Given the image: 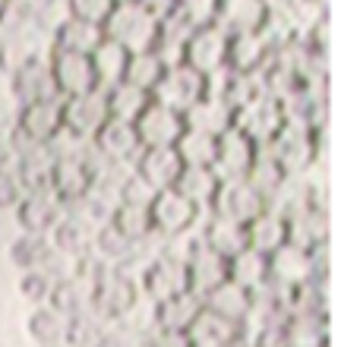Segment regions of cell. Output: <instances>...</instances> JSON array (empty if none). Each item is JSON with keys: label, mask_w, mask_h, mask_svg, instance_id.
<instances>
[{"label": "cell", "mask_w": 360, "mask_h": 347, "mask_svg": "<svg viewBox=\"0 0 360 347\" xmlns=\"http://www.w3.org/2000/svg\"><path fill=\"white\" fill-rule=\"evenodd\" d=\"M139 303V287L130 278L127 268L117 266H95L92 272V297L89 306L98 313L108 322H117V319L130 316Z\"/></svg>", "instance_id": "obj_1"}, {"label": "cell", "mask_w": 360, "mask_h": 347, "mask_svg": "<svg viewBox=\"0 0 360 347\" xmlns=\"http://www.w3.org/2000/svg\"><path fill=\"white\" fill-rule=\"evenodd\" d=\"M139 247H143V243L127 240V237L120 234V230L114 228L111 221H105L101 228H95V234H92V253L98 256V266H117V268H124L127 262L136 256Z\"/></svg>", "instance_id": "obj_34"}, {"label": "cell", "mask_w": 360, "mask_h": 347, "mask_svg": "<svg viewBox=\"0 0 360 347\" xmlns=\"http://www.w3.org/2000/svg\"><path fill=\"white\" fill-rule=\"evenodd\" d=\"M0 48H4V32H0Z\"/></svg>", "instance_id": "obj_57"}, {"label": "cell", "mask_w": 360, "mask_h": 347, "mask_svg": "<svg viewBox=\"0 0 360 347\" xmlns=\"http://www.w3.org/2000/svg\"><path fill=\"white\" fill-rule=\"evenodd\" d=\"M54 347H63V344H54Z\"/></svg>", "instance_id": "obj_60"}, {"label": "cell", "mask_w": 360, "mask_h": 347, "mask_svg": "<svg viewBox=\"0 0 360 347\" xmlns=\"http://www.w3.org/2000/svg\"><path fill=\"white\" fill-rule=\"evenodd\" d=\"M272 6H278V10H288V13H300L310 0H269Z\"/></svg>", "instance_id": "obj_55"}, {"label": "cell", "mask_w": 360, "mask_h": 347, "mask_svg": "<svg viewBox=\"0 0 360 347\" xmlns=\"http://www.w3.org/2000/svg\"><path fill=\"white\" fill-rule=\"evenodd\" d=\"M184 126L186 130H196V133H205V136L218 139L224 130L234 126V111H231L228 101H221L218 95L205 92L196 105H190L184 111Z\"/></svg>", "instance_id": "obj_24"}, {"label": "cell", "mask_w": 360, "mask_h": 347, "mask_svg": "<svg viewBox=\"0 0 360 347\" xmlns=\"http://www.w3.org/2000/svg\"><path fill=\"white\" fill-rule=\"evenodd\" d=\"M13 168L22 180L25 192L51 190V171H54V155L48 145H22L13 152Z\"/></svg>", "instance_id": "obj_27"}, {"label": "cell", "mask_w": 360, "mask_h": 347, "mask_svg": "<svg viewBox=\"0 0 360 347\" xmlns=\"http://www.w3.org/2000/svg\"><path fill=\"white\" fill-rule=\"evenodd\" d=\"M221 180L215 177V171L212 168H184L174 183V190L180 192L184 199H190L193 205H196L199 211L209 209L212 199H215V190Z\"/></svg>", "instance_id": "obj_38"}, {"label": "cell", "mask_w": 360, "mask_h": 347, "mask_svg": "<svg viewBox=\"0 0 360 347\" xmlns=\"http://www.w3.org/2000/svg\"><path fill=\"white\" fill-rule=\"evenodd\" d=\"M51 256H54V249H51L48 234H25L22 230V234L10 243V262L19 268V272L44 268Z\"/></svg>", "instance_id": "obj_39"}, {"label": "cell", "mask_w": 360, "mask_h": 347, "mask_svg": "<svg viewBox=\"0 0 360 347\" xmlns=\"http://www.w3.org/2000/svg\"><path fill=\"white\" fill-rule=\"evenodd\" d=\"M285 124V111H281V101L272 98L266 92H256L250 101H243L234 111V126L250 136L256 145H266L275 133Z\"/></svg>", "instance_id": "obj_7"}, {"label": "cell", "mask_w": 360, "mask_h": 347, "mask_svg": "<svg viewBox=\"0 0 360 347\" xmlns=\"http://www.w3.org/2000/svg\"><path fill=\"white\" fill-rule=\"evenodd\" d=\"M262 149L275 158V164H278L288 177H297V174H304L313 164V158H316V130L285 120L281 130L275 133Z\"/></svg>", "instance_id": "obj_3"}, {"label": "cell", "mask_w": 360, "mask_h": 347, "mask_svg": "<svg viewBox=\"0 0 360 347\" xmlns=\"http://www.w3.org/2000/svg\"><path fill=\"white\" fill-rule=\"evenodd\" d=\"M278 335L281 347H326V313L288 316Z\"/></svg>", "instance_id": "obj_36"}, {"label": "cell", "mask_w": 360, "mask_h": 347, "mask_svg": "<svg viewBox=\"0 0 360 347\" xmlns=\"http://www.w3.org/2000/svg\"><path fill=\"white\" fill-rule=\"evenodd\" d=\"M92 234H95L92 224H86L82 218L63 211V218L51 228L48 240H51L54 253L67 256V259H86V256H92Z\"/></svg>", "instance_id": "obj_25"}, {"label": "cell", "mask_w": 360, "mask_h": 347, "mask_svg": "<svg viewBox=\"0 0 360 347\" xmlns=\"http://www.w3.org/2000/svg\"><path fill=\"white\" fill-rule=\"evenodd\" d=\"M29 4H48V0H29Z\"/></svg>", "instance_id": "obj_56"}, {"label": "cell", "mask_w": 360, "mask_h": 347, "mask_svg": "<svg viewBox=\"0 0 360 347\" xmlns=\"http://www.w3.org/2000/svg\"><path fill=\"white\" fill-rule=\"evenodd\" d=\"M184 266H186V284H190V294H196L199 300H202L212 287H218L221 281H228V259L218 256L215 249L205 247V243L199 240V234H196V243L190 247V253H186Z\"/></svg>", "instance_id": "obj_17"}, {"label": "cell", "mask_w": 360, "mask_h": 347, "mask_svg": "<svg viewBox=\"0 0 360 347\" xmlns=\"http://www.w3.org/2000/svg\"><path fill=\"white\" fill-rule=\"evenodd\" d=\"M67 10H70V16H76V19L105 25L108 13L114 10V0H67Z\"/></svg>", "instance_id": "obj_50"}, {"label": "cell", "mask_w": 360, "mask_h": 347, "mask_svg": "<svg viewBox=\"0 0 360 347\" xmlns=\"http://www.w3.org/2000/svg\"><path fill=\"white\" fill-rule=\"evenodd\" d=\"M243 228H247V247L262 256H272L275 249L288 243V221H285V215H278L275 209L259 211V215H256L253 221H247Z\"/></svg>", "instance_id": "obj_28"}, {"label": "cell", "mask_w": 360, "mask_h": 347, "mask_svg": "<svg viewBox=\"0 0 360 347\" xmlns=\"http://www.w3.org/2000/svg\"><path fill=\"white\" fill-rule=\"evenodd\" d=\"M13 211H16V221L25 234H51V228L63 218V202L51 190L25 192L22 202Z\"/></svg>", "instance_id": "obj_22"}, {"label": "cell", "mask_w": 360, "mask_h": 347, "mask_svg": "<svg viewBox=\"0 0 360 347\" xmlns=\"http://www.w3.org/2000/svg\"><path fill=\"white\" fill-rule=\"evenodd\" d=\"M143 347H190L186 332H168V329H152L143 338Z\"/></svg>", "instance_id": "obj_51"}, {"label": "cell", "mask_w": 360, "mask_h": 347, "mask_svg": "<svg viewBox=\"0 0 360 347\" xmlns=\"http://www.w3.org/2000/svg\"><path fill=\"white\" fill-rule=\"evenodd\" d=\"M89 60H92L98 89H111V86H117V82H124L130 51H124L120 44H114L111 38H101V44L92 51V54H89Z\"/></svg>", "instance_id": "obj_37"}, {"label": "cell", "mask_w": 360, "mask_h": 347, "mask_svg": "<svg viewBox=\"0 0 360 347\" xmlns=\"http://www.w3.org/2000/svg\"><path fill=\"white\" fill-rule=\"evenodd\" d=\"M60 117H63V130H70L79 139H92L101 130L111 114H108V101H105V89H92V92L73 95V98H60Z\"/></svg>", "instance_id": "obj_12"}, {"label": "cell", "mask_w": 360, "mask_h": 347, "mask_svg": "<svg viewBox=\"0 0 360 347\" xmlns=\"http://www.w3.org/2000/svg\"><path fill=\"white\" fill-rule=\"evenodd\" d=\"M243 180H250V183L256 186V190L262 192V196H266V202L269 199L275 196V192L281 190V183H285L288 180V174L278 168V164H275V158L269 155L266 149H262L259 145V152H256V162H253V168H250V174Z\"/></svg>", "instance_id": "obj_46"}, {"label": "cell", "mask_w": 360, "mask_h": 347, "mask_svg": "<svg viewBox=\"0 0 360 347\" xmlns=\"http://www.w3.org/2000/svg\"><path fill=\"white\" fill-rule=\"evenodd\" d=\"M63 117H60V98H44L32 101V105H19L16 126L10 130L13 136V152L22 145H48L51 139L60 133Z\"/></svg>", "instance_id": "obj_4"}, {"label": "cell", "mask_w": 360, "mask_h": 347, "mask_svg": "<svg viewBox=\"0 0 360 347\" xmlns=\"http://www.w3.org/2000/svg\"><path fill=\"white\" fill-rule=\"evenodd\" d=\"M89 145H92L98 162L114 164V168H117V164L136 162V155L143 152L139 136H136V126L127 124V120H117V117H108L105 124H101V130L89 139Z\"/></svg>", "instance_id": "obj_11"}, {"label": "cell", "mask_w": 360, "mask_h": 347, "mask_svg": "<svg viewBox=\"0 0 360 347\" xmlns=\"http://www.w3.org/2000/svg\"><path fill=\"white\" fill-rule=\"evenodd\" d=\"M4 4H6V0H0V10H4Z\"/></svg>", "instance_id": "obj_59"}, {"label": "cell", "mask_w": 360, "mask_h": 347, "mask_svg": "<svg viewBox=\"0 0 360 347\" xmlns=\"http://www.w3.org/2000/svg\"><path fill=\"white\" fill-rule=\"evenodd\" d=\"M199 313H202V300H199L196 294L184 291V294H177V297L158 300L152 319H155V329L186 332V329H190V322L199 316Z\"/></svg>", "instance_id": "obj_35"}, {"label": "cell", "mask_w": 360, "mask_h": 347, "mask_svg": "<svg viewBox=\"0 0 360 347\" xmlns=\"http://www.w3.org/2000/svg\"><path fill=\"white\" fill-rule=\"evenodd\" d=\"M95 347H143V338H133L130 332H105Z\"/></svg>", "instance_id": "obj_52"}, {"label": "cell", "mask_w": 360, "mask_h": 347, "mask_svg": "<svg viewBox=\"0 0 360 347\" xmlns=\"http://www.w3.org/2000/svg\"><path fill=\"white\" fill-rule=\"evenodd\" d=\"M275 54V44L266 32H247V35H234L228 48V67L237 73H259Z\"/></svg>", "instance_id": "obj_26"}, {"label": "cell", "mask_w": 360, "mask_h": 347, "mask_svg": "<svg viewBox=\"0 0 360 347\" xmlns=\"http://www.w3.org/2000/svg\"><path fill=\"white\" fill-rule=\"evenodd\" d=\"M307 281H319L313 249L285 243V247H278L269 256V284L288 291V287H300V284H307Z\"/></svg>", "instance_id": "obj_16"}, {"label": "cell", "mask_w": 360, "mask_h": 347, "mask_svg": "<svg viewBox=\"0 0 360 347\" xmlns=\"http://www.w3.org/2000/svg\"><path fill=\"white\" fill-rule=\"evenodd\" d=\"M256 152H259V145L250 136H243L237 126H231V130H224L215 139L212 171H215L218 180H243L250 174V168H253Z\"/></svg>", "instance_id": "obj_13"}, {"label": "cell", "mask_w": 360, "mask_h": 347, "mask_svg": "<svg viewBox=\"0 0 360 347\" xmlns=\"http://www.w3.org/2000/svg\"><path fill=\"white\" fill-rule=\"evenodd\" d=\"M139 4H143L155 19H165V16H171V13H174L177 0H139Z\"/></svg>", "instance_id": "obj_53"}, {"label": "cell", "mask_w": 360, "mask_h": 347, "mask_svg": "<svg viewBox=\"0 0 360 347\" xmlns=\"http://www.w3.org/2000/svg\"><path fill=\"white\" fill-rule=\"evenodd\" d=\"M209 209H212V215H221V218H231V221L247 224V221H253L259 211H266L269 202L250 180H221Z\"/></svg>", "instance_id": "obj_10"}, {"label": "cell", "mask_w": 360, "mask_h": 347, "mask_svg": "<svg viewBox=\"0 0 360 347\" xmlns=\"http://www.w3.org/2000/svg\"><path fill=\"white\" fill-rule=\"evenodd\" d=\"M25 332L29 338L35 341L38 347H54V344H63V332H67V316L57 310H51L48 303L44 306H35L25 319Z\"/></svg>", "instance_id": "obj_40"}, {"label": "cell", "mask_w": 360, "mask_h": 347, "mask_svg": "<svg viewBox=\"0 0 360 347\" xmlns=\"http://www.w3.org/2000/svg\"><path fill=\"white\" fill-rule=\"evenodd\" d=\"M105 101H108V114H111V117L133 124V120L146 111V105H149L152 98H149V92L130 86V82H117V86L105 89Z\"/></svg>", "instance_id": "obj_43"}, {"label": "cell", "mask_w": 360, "mask_h": 347, "mask_svg": "<svg viewBox=\"0 0 360 347\" xmlns=\"http://www.w3.org/2000/svg\"><path fill=\"white\" fill-rule=\"evenodd\" d=\"M105 32L101 25L86 22V19L67 16L60 25L54 29V51H70V54H92L101 44Z\"/></svg>", "instance_id": "obj_31"}, {"label": "cell", "mask_w": 360, "mask_h": 347, "mask_svg": "<svg viewBox=\"0 0 360 347\" xmlns=\"http://www.w3.org/2000/svg\"><path fill=\"white\" fill-rule=\"evenodd\" d=\"M199 240L205 243L209 249H215L218 256L231 259L234 253H240L247 247V228L240 221H231V218H221V215H212L205 221V228L199 230Z\"/></svg>", "instance_id": "obj_32"}, {"label": "cell", "mask_w": 360, "mask_h": 347, "mask_svg": "<svg viewBox=\"0 0 360 347\" xmlns=\"http://www.w3.org/2000/svg\"><path fill=\"white\" fill-rule=\"evenodd\" d=\"M202 95H205V76H199L196 70L186 67V63H174V67H165L162 79L155 82L149 98L171 107V111H177L180 117H184L186 107L196 105Z\"/></svg>", "instance_id": "obj_5"}, {"label": "cell", "mask_w": 360, "mask_h": 347, "mask_svg": "<svg viewBox=\"0 0 360 347\" xmlns=\"http://www.w3.org/2000/svg\"><path fill=\"white\" fill-rule=\"evenodd\" d=\"M269 10H272L269 0H218L215 25L231 38L259 32L269 19Z\"/></svg>", "instance_id": "obj_20"}, {"label": "cell", "mask_w": 360, "mask_h": 347, "mask_svg": "<svg viewBox=\"0 0 360 347\" xmlns=\"http://www.w3.org/2000/svg\"><path fill=\"white\" fill-rule=\"evenodd\" d=\"M202 306L209 313H215V316L240 325L243 319H247V313L253 310V294L243 291V287L234 284V281H221V284L212 287V291L202 297Z\"/></svg>", "instance_id": "obj_29"}, {"label": "cell", "mask_w": 360, "mask_h": 347, "mask_svg": "<svg viewBox=\"0 0 360 347\" xmlns=\"http://www.w3.org/2000/svg\"><path fill=\"white\" fill-rule=\"evenodd\" d=\"M180 171H184V164H180L174 145H165V149H143L136 155V162H133V174L155 192L171 190V186L177 183Z\"/></svg>", "instance_id": "obj_21"}, {"label": "cell", "mask_w": 360, "mask_h": 347, "mask_svg": "<svg viewBox=\"0 0 360 347\" xmlns=\"http://www.w3.org/2000/svg\"><path fill=\"white\" fill-rule=\"evenodd\" d=\"M158 25H162V19L152 16L139 0H130V4H114V10L108 13L101 32H105V38H111L114 44H120L124 51L136 54V51L155 48Z\"/></svg>", "instance_id": "obj_2"}, {"label": "cell", "mask_w": 360, "mask_h": 347, "mask_svg": "<svg viewBox=\"0 0 360 347\" xmlns=\"http://www.w3.org/2000/svg\"><path fill=\"white\" fill-rule=\"evenodd\" d=\"M22 196H25V186H22V180H19L16 168L4 164V168H0V211L16 209V205L22 202Z\"/></svg>", "instance_id": "obj_49"}, {"label": "cell", "mask_w": 360, "mask_h": 347, "mask_svg": "<svg viewBox=\"0 0 360 347\" xmlns=\"http://www.w3.org/2000/svg\"><path fill=\"white\" fill-rule=\"evenodd\" d=\"M4 164H13V136L4 124H0V168Z\"/></svg>", "instance_id": "obj_54"}, {"label": "cell", "mask_w": 360, "mask_h": 347, "mask_svg": "<svg viewBox=\"0 0 360 347\" xmlns=\"http://www.w3.org/2000/svg\"><path fill=\"white\" fill-rule=\"evenodd\" d=\"M162 73H165V63L155 51H136V54H130V60H127L124 82L143 89V92H152L155 82L162 79Z\"/></svg>", "instance_id": "obj_45"}, {"label": "cell", "mask_w": 360, "mask_h": 347, "mask_svg": "<svg viewBox=\"0 0 360 347\" xmlns=\"http://www.w3.org/2000/svg\"><path fill=\"white\" fill-rule=\"evenodd\" d=\"M108 332V319H101L92 306L67 316V332H63V347H95L101 335Z\"/></svg>", "instance_id": "obj_41"}, {"label": "cell", "mask_w": 360, "mask_h": 347, "mask_svg": "<svg viewBox=\"0 0 360 347\" xmlns=\"http://www.w3.org/2000/svg\"><path fill=\"white\" fill-rule=\"evenodd\" d=\"M228 281L240 284L243 291H250V294L262 291V287L269 284V256L243 247L240 253H234L228 259Z\"/></svg>", "instance_id": "obj_33"}, {"label": "cell", "mask_w": 360, "mask_h": 347, "mask_svg": "<svg viewBox=\"0 0 360 347\" xmlns=\"http://www.w3.org/2000/svg\"><path fill=\"white\" fill-rule=\"evenodd\" d=\"M133 126H136L143 149H165V145H174L177 136L184 133V117L158 101H149L146 111L133 120Z\"/></svg>", "instance_id": "obj_18"}, {"label": "cell", "mask_w": 360, "mask_h": 347, "mask_svg": "<svg viewBox=\"0 0 360 347\" xmlns=\"http://www.w3.org/2000/svg\"><path fill=\"white\" fill-rule=\"evenodd\" d=\"M51 287H54V278H51L44 268L22 272V278H19V294H22V300H29L32 306H44V303H48Z\"/></svg>", "instance_id": "obj_48"}, {"label": "cell", "mask_w": 360, "mask_h": 347, "mask_svg": "<svg viewBox=\"0 0 360 347\" xmlns=\"http://www.w3.org/2000/svg\"><path fill=\"white\" fill-rule=\"evenodd\" d=\"M51 79H54L57 98H73V95L98 89L95 70L89 54H70V51H51Z\"/></svg>", "instance_id": "obj_15"}, {"label": "cell", "mask_w": 360, "mask_h": 347, "mask_svg": "<svg viewBox=\"0 0 360 347\" xmlns=\"http://www.w3.org/2000/svg\"><path fill=\"white\" fill-rule=\"evenodd\" d=\"M285 221H288V243H294V247L316 249L326 247V240H329V218H326V209L319 202H307L304 209L291 211Z\"/></svg>", "instance_id": "obj_23"}, {"label": "cell", "mask_w": 360, "mask_h": 347, "mask_svg": "<svg viewBox=\"0 0 360 347\" xmlns=\"http://www.w3.org/2000/svg\"><path fill=\"white\" fill-rule=\"evenodd\" d=\"M218 0H177L174 16L186 29H202V25H215Z\"/></svg>", "instance_id": "obj_47"}, {"label": "cell", "mask_w": 360, "mask_h": 347, "mask_svg": "<svg viewBox=\"0 0 360 347\" xmlns=\"http://www.w3.org/2000/svg\"><path fill=\"white\" fill-rule=\"evenodd\" d=\"M10 92L19 105H32V101L57 98L54 79H51V63L41 54H25L16 67L10 70Z\"/></svg>", "instance_id": "obj_14"}, {"label": "cell", "mask_w": 360, "mask_h": 347, "mask_svg": "<svg viewBox=\"0 0 360 347\" xmlns=\"http://www.w3.org/2000/svg\"><path fill=\"white\" fill-rule=\"evenodd\" d=\"M114 4H130V0H114Z\"/></svg>", "instance_id": "obj_58"}, {"label": "cell", "mask_w": 360, "mask_h": 347, "mask_svg": "<svg viewBox=\"0 0 360 347\" xmlns=\"http://www.w3.org/2000/svg\"><path fill=\"white\" fill-rule=\"evenodd\" d=\"M108 221L133 243H146L152 234V218H149V205H136V202H117L111 209Z\"/></svg>", "instance_id": "obj_42"}, {"label": "cell", "mask_w": 360, "mask_h": 347, "mask_svg": "<svg viewBox=\"0 0 360 347\" xmlns=\"http://www.w3.org/2000/svg\"><path fill=\"white\" fill-rule=\"evenodd\" d=\"M149 218H152V234L171 240V237L190 234L193 224L199 221V209L171 186V190H158L155 196H152Z\"/></svg>", "instance_id": "obj_6"}, {"label": "cell", "mask_w": 360, "mask_h": 347, "mask_svg": "<svg viewBox=\"0 0 360 347\" xmlns=\"http://www.w3.org/2000/svg\"><path fill=\"white\" fill-rule=\"evenodd\" d=\"M237 338H240V325L215 316V313H209L205 306L190 322V329H186L190 347H228V344H234Z\"/></svg>", "instance_id": "obj_30"}, {"label": "cell", "mask_w": 360, "mask_h": 347, "mask_svg": "<svg viewBox=\"0 0 360 347\" xmlns=\"http://www.w3.org/2000/svg\"><path fill=\"white\" fill-rule=\"evenodd\" d=\"M139 281H143V291L152 297V303L190 291V284H186L184 259H177V256H171V253H158L155 259L143 268V278Z\"/></svg>", "instance_id": "obj_19"}, {"label": "cell", "mask_w": 360, "mask_h": 347, "mask_svg": "<svg viewBox=\"0 0 360 347\" xmlns=\"http://www.w3.org/2000/svg\"><path fill=\"white\" fill-rule=\"evenodd\" d=\"M174 152L184 168H212V158H215V136H205V133L186 130L177 136Z\"/></svg>", "instance_id": "obj_44"}, {"label": "cell", "mask_w": 360, "mask_h": 347, "mask_svg": "<svg viewBox=\"0 0 360 347\" xmlns=\"http://www.w3.org/2000/svg\"><path fill=\"white\" fill-rule=\"evenodd\" d=\"M228 48H231V35H224L218 25H202V29H193L190 38H186L184 63L209 79L212 73L228 67Z\"/></svg>", "instance_id": "obj_8"}, {"label": "cell", "mask_w": 360, "mask_h": 347, "mask_svg": "<svg viewBox=\"0 0 360 347\" xmlns=\"http://www.w3.org/2000/svg\"><path fill=\"white\" fill-rule=\"evenodd\" d=\"M95 152L89 149L86 155L73 158H54V171H51V192L60 199L63 205L79 202L82 196H89L95 183Z\"/></svg>", "instance_id": "obj_9"}]
</instances>
